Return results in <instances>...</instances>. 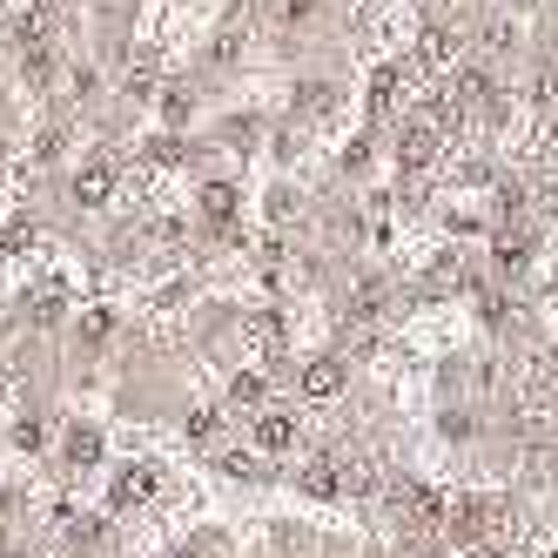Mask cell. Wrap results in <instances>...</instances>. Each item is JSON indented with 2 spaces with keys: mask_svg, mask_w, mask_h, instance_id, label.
Returning a JSON list of instances; mask_svg holds the SVG:
<instances>
[{
  "mask_svg": "<svg viewBox=\"0 0 558 558\" xmlns=\"http://www.w3.org/2000/svg\"><path fill=\"white\" fill-rule=\"evenodd\" d=\"M303 445H310L303 411H290V404H263V411L250 417V451H256V458L283 464V458H290V451H303Z\"/></svg>",
  "mask_w": 558,
  "mask_h": 558,
  "instance_id": "6da1fadb",
  "label": "cell"
},
{
  "mask_svg": "<svg viewBox=\"0 0 558 558\" xmlns=\"http://www.w3.org/2000/svg\"><path fill=\"white\" fill-rule=\"evenodd\" d=\"M162 492H169V471L148 464V458H129V464L108 471V511H148Z\"/></svg>",
  "mask_w": 558,
  "mask_h": 558,
  "instance_id": "7a4b0ae2",
  "label": "cell"
},
{
  "mask_svg": "<svg viewBox=\"0 0 558 558\" xmlns=\"http://www.w3.org/2000/svg\"><path fill=\"white\" fill-rule=\"evenodd\" d=\"M350 384H356V364H350L343 350H316V356L296 364V390L310 397V404H337Z\"/></svg>",
  "mask_w": 558,
  "mask_h": 558,
  "instance_id": "3957f363",
  "label": "cell"
},
{
  "mask_svg": "<svg viewBox=\"0 0 558 558\" xmlns=\"http://www.w3.org/2000/svg\"><path fill=\"white\" fill-rule=\"evenodd\" d=\"M114 189H122V162H114V155H88V162L74 169V209H108Z\"/></svg>",
  "mask_w": 558,
  "mask_h": 558,
  "instance_id": "277c9868",
  "label": "cell"
},
{
  "mask_svg": "<svg viewBox=\"0 0 558 558\" xmlns=\"http://www.w3.org/2000/svg\"><path fill=\"white\" fill-rule=\"evenodd\" d=\"M61 464H68L74 477H82V471H101V464H108V430L88 424V417L68 424V430H61Z\"/></svg>",
  "mask_w": 558,
  "mask_h": 558,
  "instance_id": "5b68a950",
  "label": "cell"
},
{
  "mask_svg": "<svg viewBox=\"0 0 558 558\" xmlns=\"http://www.w3.org/2000/svg\"><path fill=\"white\" fill-rule=\"evenodd\" d=\"M269 371H229V384H222V411H263L269 404Z\"/></svg>",
  "mask_w": 558,
  "mask_h": 558,
  "instance_id": "8992f818",
  "label": "cell"
},
{
  "mask_svg": "<svg viewBox=\"0 0 558 558\" xmlns=\"http://www.w3.org/2000/svg\"><path fill=\"white\" fill-rule=\"evenodd\" d=\"M182 430H189V445L203 451V458H216V451L229 445V411H222V404H203V411H189Z\"/></svg>",
  "mask_w": 558,
  "mask_h": 558,
  "instance_id": "52a82bcc",
  "label": "cell"
},
{
  "mask_svg": "<svg viewBox=\"0 0 558 558\" xmlns=\"http://www.w3.org/2000/svg\"><path fill=\"white\" fill-rule=\"evenodd\" d=\"M263 209H269V222H276V229H290V222H303V195H296L290 182H276V189L263 195Z\"/></svg>",
  "mask_w": 558,
  "mask_h": 558,
  "instance_id": "ba28073f",
  "label": "cell"
},
{
  "mask_svg": "<svg viewBox=\"0 0 558 558\" xmlns=\"http://www.w3.org/2000/svg\"><path fill=\"white\" fill-rule=\"evenodd\" d=\"M538 471H545V492H558V445L538 451Z\"/></svg>",
  "mask_w": 558,
  "mask_h": 558,
  "instance_id": "9c48e42d",
  "label": "cell"
}]
</instances>
